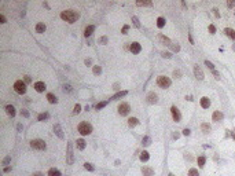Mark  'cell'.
<instances>
[{
    "label": "cell",
    "mask_w": 235,
    "mask_h": 176,
    "mask_svg": "<svg viewBox=\"0 0 235 176\" xmlns=\"http://www.w3.org/2000/svg\"><path fill=\"white\" fill-rule=\"evenodd\" d=\"M61 18L65 19V21L69 22V23H73L78 18V14H77V12H74V11H71V10H66V11L61 12Z\"/></svg>",
    "instance_id": "1"
},
{
    "label": "cell",
    "mask_w": 235,
    "mask_h": 176,
    "mask_svg": "<svg viewBox=\"0 0 235 176\" xmlns=\"http://www.w3.org/2000/svg\"><path fill=\"white\" fill-rule=\"evenodd\" d=\"M78 132H80L81 135H90L91 132H92V127H91V124L83 121V123L78 124Z\"/></svg>",
    "instance_id": "2"
},
{
    "label": "cell",
    "mask_w": 235,
    "mask_h": 176,
    "mask_svg": "<svg viewBox=\"0 0 235 176\" xmlns=\"http://www.w3.org/2000/svg\"><path fill=\"white\" fill-rule=\"evenodd\" d=\"M14 90H15V92L17 94H25L26 92V84L23 83L22 80H18V81H15V84H14Z\"/></svg>",
    "instance_id": "3"
},
{
    "label": "cell",
    "mask_w": 235,
    "mask_h": 176,
    "mask_svg": "<svg viewBox=\"0 0 235 176\" xmlns=\"http://www.w3.org/2000/svg\"><path fill=\"white\" fill-rule=\"evenodd\" d=\"M171 79L169 77H165V76H159L158 79H157V84H158L159 87H162V88H168V87H171Z\"/></svg>",
    "instance_id": "4"
},
{
    "label": "cell",
    "mask_w": 235,
    "mask_h": 176,
    "mask_svg": "<svg viewBox=\"0 0 235 176\" xmlns=\"http://www.w3.org/2000/svg\"><path fill=\"white\" fill-rule=\"evenodd\" d=\"M30 146H32V149H37V150H46V143L41 139L32 140L30 142Z\"/></svg>",
    "instance_id": "5"
},
{
    "label": "cell",
    "mask_w": 235,
    "mask_h": 176,
    "mask_svg": "<svg viewBox=\"0 0 235 176\" xmlns=\"http://www.w3.org/2000/svg\"><path fill=\"white\" fill-rule=\"evenodd\" d=\"M129 110H131V107H129L128 103H121L120 106H118V113H120L121 116H127L129 113Z\"/></svg>",
    "instance_id": "6"
},
{
    "label": "cell",
    "mask_w": 235,
    "mask_h": 176,
    "mask_svg": "<svg viewBox=\"0 0 235 176\" xmlns=\"http://www.w3.org/2000/svg\"><path fill=\"white\" fill-rule=\"evenodd\" d=\"M74 162V157H73V150H71V143L67 144V164L71 165Z\"/></svg>",
    "instance_id": "7"
},
{
    "label": "cell",
    "mask_w": 235,
    "mask_h": 176,
    "mask_svg": "<svg viewBox=\"0 0 235 176\" xmlns=\"http://www.w3.org/2000/svg\"><path fill=\"white\" fill-rule=\"evenodd\" d=\"M171 111H172L173 120H175L176 123H179V121H180V118H182V116H180V111L178 110V107H176V106H172V107H171Z\"/></svg>",
    "instance_id": "8"
},
{
    "label": "cell",
    "mask_w": 235,
    "mask_h": 176,
    "mask_svg": "<svg viewBox=\"0 0 235 176\" xmlns=\"http://www.w3.org/2000/svg\"><path fill=\"white\" fill-rule=\"evenodd\" d=\"M194 74H195V77L198 80H203V72L201 70V67L198 65H195L194 66Z\"/></svg>",
    "instance_id": "9"
},
{
    "label": "cell",
    "mask_w": 235,
    "mask_h": 176,
    "mask_svg": "<svg viewBox=\"0 0 235 176\" xmlns=\"http://www.w3.org/2000/svg\"><path fill=\"white\" fill-rule=\"evenodd\" d=\"M35 88L37 92H44L46 91V84L43 81H37V83H35Z\"/></svg>",
    "instance_id": "10"
},
{
    "label": "cell",
    "mask_w": 235,
    "mask_h": 176,
    "mask_svg": "<svg viewBox=\"0 0 235 176\" xmlns=\"http://www.w3.org/2000/svg\"><path fill=\"white\" fill-rule=\"evenodd\" d=\"M131 51L134 52V54H139V52L142 51L140 44H139V43H132V44H131Z\"/></svg>",
    "instance_id": "11"
},
{
    "label": "cell",
    "mask_w": 235,
    "mask_h": 176,
    "mask_svg": "<svg viewBox=\"0 0 235 176\" xmlns=\"http://www.w3.org/2000/svg\"><path fill=\"white\" fill-rule=\"evenodd\" d=\"M147 100L150 103H157L158 102V96H157V94H154V92H150L147 95Z\"/></svg>",
    "instance_id": "12"
},
{
    "label": "cell",
    "mask_w": 235,
    "mask_h": 176,
    "mask_svg": "<svg viewBox=\"0 0 235 176\" xmlns=\"http://www.w3.org/2000/svg\"><path fill=\"white\" fill-rule=\"evenodd\" d=\"M54 131H55V134L61 138V139H63V132H62V128H61L59 124H55V125H54Z\"/></svg>",
    "instance_id": "13"
},
{
    "label": "cell",
    "mask_w": 235,
    "mask_h": 176,
    "mask_svg": "<svg viewBox=\"0 0 235 176\" xmlns=\"http://www.w3.org/2000/svg\"><path fill=\"white\" fill-rule=\"evenodd\" d=\"M6 111H7V114H8V116H11V117L15 116V109H14L12 105H7V106H6Z\"/></svg>",
    "instance_id": "14"
},
{
    "label": "cell",
    "mask_w": 235,
    "mask_h": 176,
    "mask_svg": "<svg viewBox=\"0 0 235 176\" xmlns=\"http://www.w3.org/2000/svg\"><path fill=\"white\" fill-rule=\"evenodd\" d=\"M201 106H202L203 109H206V107H209V106H210V100H209V98L203 96L202 99H201Z\"/></svg>",
    "instance_id": "15"
},
{
    "label": "cell",
    "mask_w": 235,
    "mask_h": 176,
    "mask_svg": "<svg viewBox=\"0 0 235 176\" xmlns=\"http://www.w3.org/2000/svg\"><path fill=\"white\" fill-rule=\"evenodd\" d=\"M94 29H95V26H92V25H91V26H87L85 30H84V36H85V37L91 36V35H92V32H94Z\"/></svg>",
    "instance_id": "16"
},
{
    "label": "cell",
    "mask_w": 235,
    "mask_h": 176,
    "mask_svg": "<svg viewBox=\"0 0 235 176\" xmlns=\"http://www.w3.org/2000/svg\"><path fill=\"white\" fill-rule=\"evenodd\" d=\"M213 121H220V120H223V113H220V111H214L213 113Z\"/></svg>",
    "instance_id": "17"
},
{
    "label": "cell",
    "mask_w": 235,
    "mask_h": 176,
    "mask_svg": "<svg viewBox=\"0 0 235 176\" xmlns=\"http://www.w3.org/2000/svg\"><path fill=\"white\" fill-rule=\"evenodd\" d=\"M142 172H143V175H144V176H151L153 173H154V171H153L151 168H149V167H144L142 169Z\"/></svg>",
    "instance_id": "18"
},
{
    "label": "cell",
    "mask_w": 235,
    "mask_h": 176,
    "mask_svg": "<svg viewBox=\"0 0 235 176\" xmlns=\"http://www.w3.org/2000/svg\"><path fill=\"white\" fill-rule=\"evenodd\" d=\"M36 32L37 33H44V32H46V25H44V23H37V25H36Z\"/></svg>",
    "instance_id": "19"
},
{
    "label": "cell",
    "mask_w": 235,
    "mask_h": 176,
    "mask_svg": "<svg viewBox=\"0 0 235 176\" xmlns=\"http://www.w3.org/2000/svg\"><path fill=\"white\" fill-rule=\"evenodd\" d=\"M125 95H127V91H121V92H117V94H115V95H113V96H111V100L120 99V98L125 96Z\"/></svg>",
    "instance_id": "20"
},
{
    "label": "cell",
    "mask_w": 235,
    "mask_h": 176,
    "mask_svg": "<svg viewBox=\"0 0 235 176\" xmlns=\"http://www.w3.org/2000/svg\"><path fill=\"white\" fill-rule=\"evenodd\" d=\"M77 149H78V150H84V149H85V140H84V139H78L77 140Z\"/></svg>",
    "instance_id": "21"
},
{
    "label": "cell",
    "mask_w": 235,
    "mask_h": 176,
    "mask_svg": "<svg viewBox=\"0 0 235 176\" xmlns=\"http://www.w3.org/2000/svg\"><path fill=\"white\" fill-rule=\"evenodd\" d=\"M224 32H226V35H227L228 37H232V39L235 40V30L230 29V28H227V29H224Z\"/></svg>",
    "instance_id": "22"
},
{
    "label": "cell",
    "mask_w": 235,
    "mask_h": 176,
    "mask_svg": "<svg viewBox=\"0 0 235 176\" xmlns=\"http://www.w3.org/2000/svg\"><path fill=\"white\" fill-rule=\"evenodd\" d=\"M48 176H61V172L55 168H51L48 171Z\"/></svg>",
    "instance_id": "23"
},
{
    "label": "cell",
    "mask_w": 235,
    "mask_h": 176,
    "mask_svg": "<svg viewBox=\"0 0 235 176\" xmlns=\"http://www.w3.org/2000/svg\"><path fill=\"white\" fill-rule=\"evenodd\" d=\"M128 124H129V127H135V125L139 124V120H138V118H135V117H132V118H129V120H128Z\"/></svg>",
    "instance_id": "24"
},
{
    "label": "cell",
    "mask_w": 235,
    "mask_h": 176,
    "mask_svg": "<svg viewBox=\"0 0 235 176\" xmlns=\"http://www.w3.org/2000/svg\"><path fill=\"white\" fill-rule=\"evenodd\" d=\"M47 99H48V102H50V103H56V102H58L56 96H55V95H52V94H48V95H47Z\"/></svg>",
    "instance_id": "25"
},
{
    "label": "cell",
    "mask_w": 235,
    "mask_h": 176,
    "mask_svg": "<svg viewBox=\"0 0 235 176\" xmlns=\"http://www.w3.org/2000/svg\"><path fill=\"white\" fill-rule=\"evenodd\" d=\"M149 158H150V155H149V153H147V151H143V153L140 154V160H142L143 162L149 161Z\"/></svg>",
    "instance_id": "26"
},
{
    "label": "cell",
    "mask_w": 235,
    "mask_h": 176,
    "mask_svg": "<svg viewBox=\"0 0 235 176\" xmlns=\"http://www.w3.org/2000/svg\"><path fill=\"white\" fill-rule=\"evenodd\" d=\"M157 26H158V28H164V26H165V19L164 18H158V19H157Z\"/></svg>",
    "instance_id": "27"
},
{
    "label": "cell",
    "mask_w": 235,
    "mask_h": 176,
    "mask_svg": "<svg viewBox=\"0 0 235 176\" xmlns=\"http://www.w3.org/2000/svg\"><path fill=\"white\" fill-rule=\"evenodd\" d=\"M201 128H202V131L205 132V134H208V132L210 131V125H209V124H206V123H203L202 125H201Z\"/></svg>",
    "instance_id": "28"
},
{
    "label": "cell",
    "mask_w": 235,
    "mask_h": 176,
    "mask_svg": "<svg viewBox=\"0 0 235 176\" xmlns=\"http://www.w3.org/2000/svg\"><path fill=\"white\" fill-rule=\"evenodd\" d=\"M159 40H162L164 43H166V46H171V40H169L168 37H165V36L159 35Z\"/></svg>",
    "instance_id": "29"
},
{
    "label": "cell",
    "mask_w": 235,
    "mask_h": 176,
    "mask_svg": "<svg viewBox=\"0 0 235 176\" xmlns=\"http://www.w3.org/2000/svg\"><path fill=\"white\" fill-rule=\"evenodd\" d=\"M188 176H198V171H197L195 168H191L188 171Z\"/></svg>",
    "instance_id": "30"
},
{
    "label": "cell",
    "mask_w": 235,
    "mask_h": 176,
    "mask_svg": "<svg viewBox=\"0 0 235 176\" xmlns=\"http://www.w3.org/2000/svg\"><path fill=\"white\" fill-rule=\"evenodd\" d=\"M205 161H206L205 157H198V165L199 167H203V165H205Z\"/></svg>",
    "instance_id": "31"
},
{
    "label": "cell",
    "mask_w": 235,
    "mask_h": 176,
    "mask_svg": "<svg viewBox=\"0 0 235 176\" xmlns=\"http://www.w3.org/2000/svg\"><path fill=\"white\" fill-rule=\"evenodd\" d=\"M205 65L209 67L210 70H212V72H214V66H213V63L212 62H209V61H205Z\"/></svg>",
    "instance_id": "32"
},
{
    "label": "cell",
    "mask_w": 235,
    "mask_h": 176,
    "mask_svg": "<svg viewBox=\"0 0 235 176\" xmlns=\"http://www.w3.org/2000/svg\"><path fill=\"white\" fill-rule=\"evenodd\" d=\"M80 111H81V106H80V105H76V106H74V110H73V113L74 114H78V113H80Z\"/></svg>",
    "instance_id": "33"
},
{
    "label": "cell",
    "mask_w": 235,
    "mask_h": 176,
    "mask_svg": "<svg viewBox=\"0 0 235 176\" xmlns=\"http://www.w3.org/2000/svg\"><path fill=\"white\" fill-rule=\"evenodd\" d=\"M142 142H143V144H144V146H149V144H150V138L149 136H144Z\"/></svg>",
    "instance_id": "34"
},
{
    "label": "cell",
    "mask_w": 235,
    "mask_h": 176,
    "mask_svg": "<svg viewBox=\"0 0 235 176\" xmlns=\"http://www.w3.org/2000/svg\"><path fill=\"white\" fill-rule=\"evenodd\" d=\"M94 73H95V74H100V73H102L100 66H94Z\"/></svg>",
    "instance_id": "35"
},
{
    "label": "cell",
    "mask_w": 235,
    "mask_h": 176,
    "mask_svg": "<svg viewBox=\"0 0 235 176\" xmlns=\"http://www.w3.org/2000/svg\"><path fill=\"white\" fill-rule=\"evenodd\" d=\"M47 118H48V114H47V113H43V114H40V116H39V120H40V121L47 120Z\"/></svg>",
    "instance_id": "36"
},
{
    "label": "cell",
    "mask_w": 235,
    "mask_h": 176,
    "mask_svg": "<svg viewBox=\"0 0 235 176\" xmlns=\"http://www.w3.org/2000/svg\"><path fill=\"white\" fill-rule=\"evenodd\" d=\"M84 167H85V169H88V171H94L92 164H88V162H85V164H84Z\"/></svg>",
    "instance_id": "37"
},
{
    "label": "cell",
    "mask_w": 235,
    "mask_h": 176,
    "mask_svg": "<svg viewBox=\"0 0 235 176\" xmlns=\"http://www.w3.org/2000/svg\"><path fill=\"white\" fill-rule=\"evenodd\" d=\"M106 105H107V102H100V103H98V105H96V109L99 110V109H102V107H105Z\"/></svg>",
    "instance_id": "38"
},
{
    "label": "cell",
    "mask_w": 235,
    "mask_h": 176,
    "mask_svg": "<svg viewBox=\"0 0 235 176\" xmlns=\"http://www.w3.org/2000/svg\"><path fill=\"white\" fill-rule=\"evenodd\" d=\"M132 21H134L135 26H138V28H139V26H140V23H139V19L136 18V17H132Z\"/></svg>",
    "instance_id": "39"
},
{
    "label": "cell",
    "mask_w": 235,
    "mask_h": 176,
    "mask_svg": "<svg viewBox=\"0 0 235 176\" xmlns=\"http://www.w3.org/2000/svg\"><path fill=\"white\" fill-rule=\"evenodd\" d=\"M138 6H151L150 2H138Z\"/></svg>",
    "instance_id": "40"
},
{
    "label": "cell",
    "mask_w": 235,
    "mask_h": 176,
    "mask_svg": "<svg viewBox=\"0 0 235 176\" xmlns=\"http://www.w3.org/2000/svg\"><path fill=\"white\" fill-rule=\"evenodd\" d=\"M10 160H11V157H10V155H8V157H6L4 160H3V165H7L8 162H10Z\"/></svg>",
    "instance_id": "41"
},
{
    "label": "cell",
    "mask_w": 235,
    "mask_h": 176,
    "mask_svg": "<svg viewBox=\"0 0 235 176\" xmlns=\"http://www.w3.org/2000/svg\"><path fill=\"white\" fill-rule=\"evenodd\" d=\"M209 32L210 33H214V32H216V28H214L213 25H209Z\"/></svg>",
    "instance_id": "42"
},
{
    "label": "cell",
    "mask_w": 235,
    "mask_h": 176,
    "mask_svg": "<svg viewBox=\"0 0 235 176\" xmlns=\"http://www.w3.org/2000/svg\"><path fill=\"white\" fill-rule=\"evenodd\" d=\"M128 29H129V26H128V25H125V26H124V28H122V33H124V35H127Z\"/></svg>",
    "instance_id": "43"
},
{
    "label": "cell",
    "mask_w": 235,
    "mask_h": 176,
    "mask_svg": "<svg viewBox=\"0 0 235 176\" xmlns=\"http://www.w3.org/2000/svg\"><path fill=\"white\" fill-rule=\"evenodd\" d=\"M21 113H22V116H23V117H29V113H28L26 110H21Z\"/></svg>",
    "instance_id": "44"
},
{
    "label": "cell",
    "mask_w": 235,
    "mask_h": 176,
    "mask_svg": "<svg viewBox=\"0 0 235 176\" xmlns=\"http://www.w3.org/2000/svg\"><path fill=\"white\" fill-rule=\"evenodd\" d=\"M183 135L188 136V135H190V129H187V128H186V129H183Z\"/></svg>",
    "instance_id": "45"
},
{
    "label": "cell",
    "mask_w": 235,
    "mask_h": 176,
    "mask_svg": "<svg viewBox=\"0 0 235 176\" xmlns=\"http://www.w3.org/2000/svg\"><path fill=\"white\" fill-rule=\"evenodd\" d=\"M106 41H107V39H106V37H102V39L99 40V43H102V44H106Z\"/></svg>",
    "instance_id": "46"
},
{
    "label": "cell",
    "mask_w": 235,
    "mask_h": 176,
    "mask_svg": "<svg viewBox=\"0 0 235 176\" xmlns=\"http://www.w3.org/2000/svg\"><path fill=\"white\" fill-rule=\"evenodd\" d=\"M162 56H164V58H171V54H169V52H164V54H162Z\"/></svg>",
    "instance_id": "47"
},
{
    "label": "cell",
    "mask_w": 235,
    "mask_h": 176,
    "mask_svg": "<svg viewBox=\"0 0 235 176\" xmlns=\"http://www.w3.org/2000/svg\"><path fill=\"white\" fill-rule=\"evenodd\" d=\"M213 74H214V76H216V79H217V80H220V74L217 73L216 70H214V72H213Z\"/></svg>",
    "instance_id": "48"
},
{
    "label": "cell",
    "mask_w": 235,
    "mask_h": 176,
    "mask_svg": "<svg viewBox=\"0 0 235 176\" xmlns=\"http://www.w3.org/2000/svg\"><path fill=\"white\" fill-rule=\"evenodd\" d=\"M173 76H175V77L178 76V77H179V76H180V72H179V70H175V72H173Z\"/></svg>",
    "instance_id": "49"
},
{
    "label": "cell",
    "mask_w": 235,
    "mask_h": 176,
    "mask_svg": "<svg viewBox=\"0 0 235 176\" xmlns=\"http://www.w3.org/2000/svg\"><path fill=\"white\" fill-rule=\"evenodd\" d=\"M172 48H173V51H179V50H180V47H179V46H173Z\"/></svg>",
    "instance_id": "50"
},
{
    "label": "cell",
    "mask_w": 235,
    "mask_h": 176,
    "mask_svg": "<svg viewBox=\"0 0 235 176\" xmlns=\"http://www.w3.org/2000/svg\"><path fill=\"white\" fill-rule=\"evenodd\" d=\"M0 21H2V23H4V22H6V18H4V15H0Z\"/></svg>",
    "instance_id": "51"
},
{
    "label": "cell",
    "mask_w": 235,
    "mask_h": 176,
    "mask_svg": "<svg viewBox=\"0 0 235 176\" xmlns=\"http://www.w3.org/2000/svg\"><path fill=\"white\" fill-rule=\"evenodd\" d=\"M235 6V2H228V7H234Z\"/></svg>",
    "instance_id": "52"
},
{
    "label": "cell",
    "mask_w": 235,
    "mask_h": 176,
    "mask_svg": "<svg viewBox=\"0 0 235 176\" xmlns=\"http://www.w3.org/2000/svg\"><path fill=\"white\" fill-rule=\"evenodd\" d=\"M25 83H30V77L29 76H25Z\"/></svg>",
    "instance_id": "53"
},
{
    "label": "cell",
    "mask_w": 235,
    "mask_h": 176,
    "mask_svg": "<svg viewBox=\"0 0 235 176\" xmlns=\"http://www.w3.org/2000/svg\"><path fill=\"white\" fill-rule=\"evenodd\" d=\"M91 63H92V61H91V59H85V65H91Z\"/></svg>",
    "instance_id": "54"
},
{
    "label": "cell",
    "mask_w": 235,
    "mask_h": 176,
    "mask_svg": "<svg viewBox=\"0 0 235 176\" xmlns=\"http://www.w3.org/2000/svg\"><path fill=\"white\" fill-rule=\"evenodd\" d=\"M173 139H179V134H173Z\"/></svg>",
    "instance_id": "55"
},
{
    "label": "cell",
    "mask_w": 235,
    "mask_h": 176,
    "mask_svg": "<svg viewBox=\"0 0 235 176\" xmlns=\"http://www.w3.org/2000/svg\"><path fill=\"white\" fill-rule=\"evenodd\" d=\"M32 176H43L41 173H40V172H36V173H33Z\"/></svg>",
    "instance_id": "56"
},
{
    "label": "cell",
    "mask_w": 235,
    "mask_h": 176,
    "mask_svg": "<svg viewBox=\"0 0 235 176\" xmlns=\"http://www.w3.org/2000/svg\"><path fill=\"white\" fill-rule=\"evenodd\" d=\"M10 171H11V168H8V167L4 168V172H10Z\"/></svg>",
    "instance_id": "57"
},
{
    "label": "cell",
    "mask_w": 235,
    "mask_h": 176,
    "mask_svg": "<svg viewBox=\"0 0 235 176\" xmlns=\"http://www.w3.org/2000/svg\"><path fill=\"white\" fill-rule=\"evenodd\" d=\"M169 176H175V175H172V173H169Z\"/></svg>",
    "instance_id": "58"
}]
</instances>
